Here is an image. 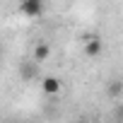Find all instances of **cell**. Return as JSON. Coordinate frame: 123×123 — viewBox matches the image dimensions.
<instances>
[{
  "mask_svg": "<svg viewBox=\"0 0 123 123\" xmlns=\"http://www.w3.org/2000/svg\"><path fill=\"white\" fill-rule=\"evenodd\" d=\"M0 55H3V48H0Z\"/></svg>",
  "mask_w": 123,
  "mask_h": 123,
  "instance_id": "obj_7",
  "label": "cell"
},
{
  "mask_svg": "<svg viewBox=\"0 0 123 123\" xmlns=\"http://www.w3.org/2000/svg\"><path fill=\"white\" fill-rule=\"evenodd\" d=\"M19 10L27 17H41L43 15V0H22Z\"/></svg>",
  "mask_w": 123,
  "mask_h": 123,
  "instance_id": "obj_1",
  "label": "cell"
},
{
  "mask_svg": "<svg viewBox=\"0 0 123 123\" xmlns=\"http://www.w3.org/2000/svg\"><path fill=\"white\" fill-rule=\"evenodd\" d=\"M48 55H51V46H48V43H36V46H34V58H31V60H34V63H41V60H46Z\"/></svg>",
  "mask_w": 123,
  "mask_h": 123,
  "instance_id": "obj_5",
  "label": "cell"
},
{
  "mask_svg": "<svg viewBox=\"0 0 123 123\" xmlns=\"http://www.w3.org/2000/svg\"><path fill=\"white\" fill-rule=\"evenodd\" d=\"M85 53H87L89 58H97V55L101 53V41H99L97 36L87 39V43H85Z\"/></svg>",
  "mask_w": 123,
  "mask_h": 123,
  "instance_id": "obj_4",
  "label": "cell"
},
{
  "mask_svg": "<svg viewBox=\"0 0 123 123\" xmlns=\"http://www.w3.org/2000/svg\"><path fill=\"white\" fill-rule=\"evenodd\" d=\"M19 75H22V80H27V82H29V80H34V77L39 75V63H34V60H24Z\"/></svg>",
  "mask_w": 123,
  "mask_h": 123,
  "instance_id": "obj_3",
  "label": "cell"
},
{
  "mask_svg": "<svg viewBox=\"0 0 123 123\" xmlns=\"http://www.w3.org/2000/svg\"><path fill=\"white\" fill-rule=\"evenodd\" d=\"M41 89H43V94H58L60 92V80L58 77H53V75H48V77H43L41 80Z\"/></svg>",
  "mask_w": 123,
  "mask_h": 123,
  "instance_id": "obj_2",
  "label": "cell"
},
{
  "mask_svg": "<svg viewBox=\"0 0 123 123\" xmlns=\"http://www.w3.org/2000/svg\"><path fill=\"white\" fill-rule=\"evenodd\" d=\"M106 94H109V97H113V99H116V97H121V94H123V82H118V80L109 82V85H106Z\"/></svg>",
  "mask_w": 123,
  "mask_h": 123,
  "instance_id": "obj_6",
  "label": "cell"
}]
</instances>
